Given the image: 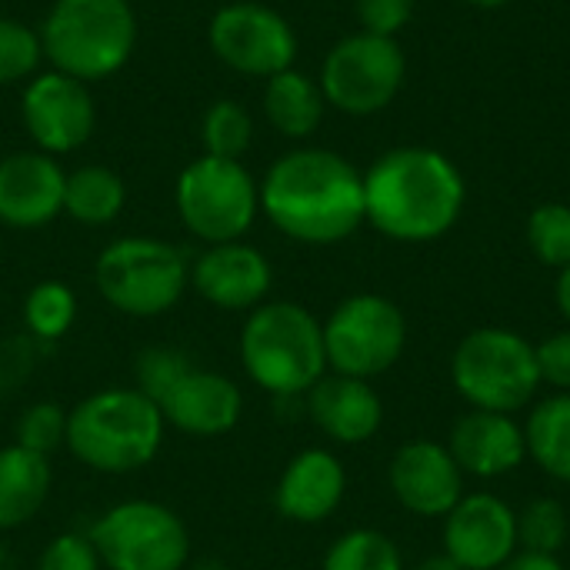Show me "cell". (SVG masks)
Segmentation results:
<instances>
[{
    "label": "cell",
    "instance_id": "6da1fadb",
    "mask_svg": "<svg viewBox=\"0 0 570 570\" xmlns=\"http://www.w3.org/2000/svg\"><path fill=\"white\" fill-rule=\"evenodd\" d=\"M261 210L291 240L331 247L364 220V174L341 154L301 147L277 157L261 180Z\"/></svg>",
    "mask_w": 570,
    "mask_h": 570
},
{
    "label": "cell",
    "instance_id": "7a4b0ae2",
    "mask_svg": "<svg viewBox=\"0 0 570 570\" xmlns=\"http://www.w3.org/2000/svg\"><path fill=\"white\" fill-rule=\"evenodd\" d=\"M468 184L458 164L431 147L381 154L364 174V220L397 244H431L464 214Z\"/></svg>",
    "mask_w": 570,
    "mask_h": 570
},
{
    "label": "cell",
    "instance_id": "3957f363",
    "mask_svg": "<svg viewBox=\"0 0 570 570\" xmlns=\"http://www.w3.org/2000/svg\"><path fill=\"white\" fill-rule=\"evenodd\" d=\"M167 421L137 387H104L67 411V451L97 474H134L164 448Z\"/></svg>",
    "mask_w": 570,
    "mask_h": 570
},
{
    "label": "cell",
    "instance_id": "277c9868",
    "mask_svg": "<svg viewBox=\"0 0 570 570\" xmlns=\"http://www.w3.org/2000/svg\"><path fill=\"white\" fill-rule=\"evenodd\" d=\"M237 351L244 374L277 401L304 397L327 374L324 327L297 301H264L254 307Z\"/></svg>",
    "mask_w": 570,
    "mask_h": 570
},
{
    "label": "cell",
    "instance_id": "5b68a950",
    "mask_svg": "<svg viewBox=\"0 0 570 570\" xmlns=\"http://www.w3.org/2000/svg\"><path fill=\"white\" fill-rule=\"evenodd\" d=\"M43 57L53 70L83 83L114 77L137 47L130 0H53L40 27Z\"/></svg>",
    "mask_w": 570,
    "mask_h": 570
},
{
    "label": "cell",
    "instance_id": "8992f818",
    "mask_svg": "<svg viewBox=\"0 0 570 570\" xmlns=\"http://www.w3.org/2000/svg\"><path fill=\"white\" fill-rule=\"evenodd\" d=\"M451 384L471 411L518 414L541 391L538 351L511 327H474L451 354Z\"/></svg>",
    "mask_w": 570,
    "mask_h": 570
},
{
    "label": "cell",
    "instance_id": "52a82bcc",
    "mask_svg": "<svg viewBox=\"0 0 570 570\" xmlns=\"http://www.w3.org/2000/svg\"><path fill=\"white\" fill-rule=\"evenodd\" d=\"M97 294L127 317H160L174 311L190 284L187 257L157 237H117L94 264Z\"/></svg>",
    "mask_w": 570,
    "mask_h": 570
},
{
    "label": "cell",
    "instance_id": "ba28073f",
    "mask_svg": "<svg viewBox=\"0 0 570 570\" xmlns=\"http://www.w3.org/2000/svg\"><path fill=\"white\" fill-rule=\"evenodd\" d=\"M174 207L180 224L207 247L240 240L261 214V184L240 160L204 154L180 170Z\"/></svg>",
    "mask_w": 570,
    "mask_h": 570
},
{
    "label": "cell",
    "instance_id": "9c48e42d",
    "mask_svg": "<svg viewBox=\"0 0 570 570\" xmlns=\"http://www.w3.org/2000/svg\"><path fill=\"white\" fill-rule=\"evenodd\" d=\"M104 570H187L190 531L184 518L147 498L120 501L90 524Z\"/></svg>",
    "mask_w": 570,
    "mask_h": 570
},
{
    "label": "cell",
    "instance_id": "30bf717a",
    "mask_svg": "<svg viewBox=\"0 0 570 570\" xmlns=\"http://www.w3.org/2000/svg\"><path fill=\"white\" fill-rule=\"evenodd\" d=\"M324 327L327 371L374 381L397 367L407 351V317L384 294H351L344 297Z\"/></svg>",
    "mask_w": 570,
    "mask_h": 570
},
{
    "label": "cell",
    "instance_id": "8fae6325",
    "mask_svg": "<svg viewBox=\"0 0 570 570\" xmlns=\"http://www.w3.org/2000/svg\"><path fill=\"white\" fill-rule=\"evenodd\" d=\"M407 60L394 37L377 33H351L337 40L321 67L324 100L341 114L371 117L384 110L404 87Z\"/></svg>",
    "mask_w": 570,
    "mask_h": 570
},
{
    "label": "cell",
    "instance_id": "7c38bea8",
    "mask_svg": "<svg viewBox=\"0 0 570 570\" xmlns=\"http://www.w3.org/2000/svg\"><path fill=\"white\" fill-rule=\"evenodd\" d=\"M207 43L220 63L247 77H274L294 67L297 33L284 13L257 0H237L210 17Z\"/></svg>",
    "mask_w": 570,
    "mask_h": 570
},
{
    "label": "cell",
    "instance_id": "4fadbf2b",
    "mask_svg": "<svg viewBox=\"0 0 570 570\" xmlns=\"http://www.w3.org/2000/svg\"><path fill=\"white\" fill-rule=\"evenodd\" d=\"M20 117L37 150L50 157L83 147L97 124V110L87 83L60 70L37 73L27 83L20 100Z\"/></svg>",
    "mask_w": 570,
    "mask_h": 570
},
{
    "label": "cell",
    "instance_id": "5bb4252c",
    "mask_svg": "<svg viewBox=\"0 0 570 570\" xmlns=\"http://www.w3.org/2000/svg\"><path fill=\"white\" fill-rule=\"evenodd\" d=\"M444 554L464 570H498L521 551L518 511L488 491L464 494L444 518Z\"/></svg>",
    "mask_w": 570,
    "mask_h": 570
},
{
    "label": "cell",
    "instance_id": "9a60e30c",
    "mask_svg": "<svg viewBox=\"0 0 570 570\" xmlns=\"http://www.w3.org/2000/svg\"><path fill=\"white\" fill-rule=\"evenodd\" d=\"M387 488L394 501L414 518H448L464 498V471L448 444L414 438L401 444L387 464Z\"/></svg>",
    "mask_w": 570,
    "mask_h": 570
},
{
    "label": "cell",
    "instance_id": "2e32d148",
    "mask_svg": "<svg viewBox=\"0 0 570 570\" xmlns=\"http://www.w3.org/2000/svg\"><path fill=\"white\" fill-rule=\"evenodd\" d=\"M274 284L271 261L244 240L210 244L190 264V287L217 311H254Z\"/></svg>",
    "mask_w": 570,
    "mask_h": 570
},
{
    "label": "cell",
    "instance_id": "e0dca14e",
    "mask_svg": "<svg viewBox=\"0 0 570 570\" xmlns=\"http://www.w3.org/2000/svg\"><path fill=\"white\" fill-rule=\"evenodd\" d=\"M164 421L187 438H220L240 424L244 394L234 377L190 364L187 374L157 401Z\"/></svg>",
    "mask_w": 570,
    "mask_h": 570
},
{
    "label": "cell",
    "instance_id": "ac0fdd59",
    "mask_svg": "<svg viewBox=\"0 0 570 570\" xmlns=\"http://www.w3.org/2000/svg\"><path fill=\"white\" fill-rule=\"evenodd\" d=\"M63 167L43 150H17L0 160V224L17 230L47 227L63 214Z\"/></svg>",
    "mask_w": 570,
    "mask_h": 570
},
{
    "label": "cell",
    "instance_id": "d6986e66",
    "mask_svg": "<svg viewBox=\"0 0 570 570\" xmlns=\"http://www.w3.org/2000/svg\"><path fill=\"white\" fill-rule=\"evenodd\" d=\"M448 451L464 478L498 481L504 474H514L528 461L524 424H518L514 414L468 411L454 421Z\"/></svg>",
    "mask_w": 570,
    "mask_h": 570
},
{
    "label": "cell",
    "instance_id": "ffe728a7",
    "mask_svg": "<svg viewBox=\"0 0 570 570\" xmlns=\"http://www.w3.org/2000/svg\"><path fill=\"white\" fill-rule=\"evenodd\" d=\"M347 494V471L327 448L297 451L274 488V508L291 524H324Z\"/></svg>",
    "mask_w": 570,
    "mask_h": 570
},
{
    "label": "cell",
    "instance_id": "44dd1931",
    "mask_svg": "<svg viewBox=\"0 0 570 570\" xmlns=\"http://www.w3.org/2000/svg\"><path fill=\"white\" fill-rule=\"evenodd\" d=\"M304 401L314 428L334 444H367L384 428V401L371 381L327 371Z\"/></svg>",
    "mask_w": 570,
    "mask_h": 570
},
{
    "label": "cell",
    "instance_id": "7402d4cb",
    "mask_svg": "<svg viewBox=\"0 0 570 570\" xmlns=\"http://www.w3.org/2000/svg\"><path fill=\"white\" fill-rule=\"evenodd\" d=\"M50 488V458L33 454L20 444L0 448V531H17L30 524L47 504Z\"/></svg>",
    "mask_w": 570,
    "mask_h": 570
},
{
    "label": "cell",
    "instance_id": "603a6c76",
    "mask_svg": "<svg viewBox=\"0 0 570 570\" xmlns=\"http://www.w3.org/2000/svg\"><path fill=\"white\" fill-rule=\"evenodd\" d=\"M324 90L317 80H311L307 73L287 67L274 77H267L264 87V114L271 120V127L284 137L304 140L311 137L321 120H324Z\"/></svg>",
    "mask_w": 570,
    "mask_h": 570
},
{
    "label": "cell",
    "instance_id": "cb8c5ba5",
    "mask_svg": "<svg viewBox=\"0 0 570 570\" xmlns=\"http://www.w3.org/2000/svg\"><path fill=\"white\" fill-rule=\"evenodd\" d=\"M528 458L558 484H570V394L538 401L524 421Z\"/></svg>",
    "mask_w": 570,
    "mask_h": 570
},
{
    "label": "cell",
    "instance_id": "d4e9b609",
    "mask_svg": "<svg viewBox=\"0 0 570 570\" xmlns=\"http://www.w3.org/2000/svg\"><path fill=\"white\" fill-rule=\"evenodd\" d=\"M127 204V187L117 170L90 164L63 180V214L83 227H104L120 217Z\"/></svg>",
    "mask_w": 570,
    "mask_h": 570
},
{
    "label": "cell",
    "instance_id": "484cf974",
    "mask_svg": "<svg viewBox=\"0 0 570 570\" xmlns=\"http://www.w3.org/2000/svg\"><path fill=\"white\" fill-rule=\"evenodd\" d=\"M77 321V294L63 281H40L23 297V334L37 344H57Z\"/></svg>",
    "mask_w": 570,
    "mask_h": 570
},
{
    "label": "cell",
    "instance_id": "4316f807",
    "mask_svg": "<svg viewBox=\"0 0 570 570\" xmlns=\"http://www.w3.org/2000/svg\"><path fill=\"white\" fill-rule=\"evenodd\" d=\"M321 570H404V554L391 534L377 528H354L327 548Z\"/></svg>",
    "mask_w": 570,
    "mask_h": 570
},
{
    "label": "cell",
    "instance_id": "83f0119b",
    "mask_svg": "<svg viewBox=\"0 0 570 570\" xmlns=\"http://www.w3.org/2000/svg\"><path fill=\"white\" fill-rule=\"evenodd\" d=\"M254 140V120L237 100H217L207 107L200 120V144L210 157H230L240 160V154Z\"/></svg>",
    "mask_w": 570,
    "mask_h": 570
},
{
    "label": "cell",
    "instance_id": "f1b7e54d",
    "mask_svg": "<svg viewBox=\"0 0 570 570\" xmlns=\"http://www.w3.org/2000/svg\"><path fill=\"white\" fill-rule=\"evenodd\" d=\"M528 247L531 254L554 271L570 264V207L561 200L538 204L528 217Z\"/></svg>",
    "mask_w": 570,
    "mask_h": 570
},
{
    "label": "cell",
    "instance_id": "f546056e",
    "mask_svg": "<svg viewBox=\"0 0 570 570\" xmlns=\"http://www.w3.org/2000/svg\"><path fill=\"white\" fill-rule=\"evenodd\" d=\"M568 508L558 498H534L518 514V541H521V551L561 554V548L568 544Z\"/></svg>",
    "mask_w": 570,
    "mask_h": 570
},
{
    "label": "cell",
    "instance_id": "4dcf8cb0",
    "mask_svg": "<svg viewBox=\"0 0 570 570\" xmlns=\"http://www.w3.org/2000/svg\"><path fill=\"white\" fill-rule=\"evenodd\" d=\"M194 364V357L174 344H150L134 357V377H137V391L147 394L154 404L187 374V367Z\"/></svg>",
    "mask_w": 570,
    "mask_h": 570
},
{
    "label": "cell",
    "instance_id": "1f68e13d",
    "mask_svg": "<svg viewBox=\"0 0 570 570\" xmlns=\"http://www.w3.org/2000/svg\"><path fill=\"white\" fill-rule=\"evenodd\" d=\"M13 438V444L50 458L60 448H67V411L53 401H37L27 411H20Z\"/></svg>",
    "mask_w": 570,
    "mask_h": 570
},
{
    "label": "cell",
    "instance_id": "d6a6232c",
    "mask_svg": "<svg viewBox=\"0 0 570 570\" xmlns=\"http://www.w3.org/2000/svg\"><path fill=\"white\" fill-rule=\"evenodd\" d=\"M43 60L40 33L13 17H0V83H17Z\"/></svg>",
    "mask_w": 570,
    "mask_h": 570
},
{
    "label": "cell",
    "instance_id": "836d02e7",
    "mask_svg": "<svg viewBox=\"0 0 570 570\" xmlns=\"http://www.w3.org/2000/svg\"><path fill=\"white\" fill-rule=\"evenodd\" d=\"M37 570H104V561L90 541V534L63 531L47 541L37 558Z\"/></svg>",
    "mask_w": 570,
    "mask_h": 570
},
{
    "label": "cell",
    "instance_id": "e575fe53",
    "mask_svg": "<svg viewBox=\"0 0 570 570\" xmlns=\"http://www.w3.org/2000/svg\"><path fill=\"white\" fill-rule=\"evenodd\" d=\"M37 367V341L30 334H13L0 341V397L17 394Z\"/></svg>",
    "mask_w": 570,
    "mask_h": 570
},
{
    "label": "cell",
    "instance_id": "d590c367",
    "mask_svg": "<svg viewBox=\"0 0 570 570\" xmlns=\"http://www.w3.org/2000/svg\"><path fill=\"white\" fill-rule=\"evenodd\" d=\"M534 351H538L541 384L554 387L558 394H570V327L544 337L541 344H534Z\"/></svg>",
    "mask_w": 570,
    "mask_h": 570
},
{
    "label": "cell",
    "instance_id": "8d00e7d4",
    "mask_svg": "<svg viewBox=\"0 0 570 570\" xmlns=\"http://www.w3.org/2000/svg\"><path fill=\"white\" fill-rule=\"evenodd\" d=\"M414 13V0H357V20L364 33L397 37Z\"/></svg>",
    "mask_w": 570,
    "mask_h": 570
},
{
    "label": "cell",
    "instance_id": "74e56055",
    "mask_svg": "<svg viewBox=\"0 0 570 570\" xmlns=\"http://www.w3.org/2000/svg\"><path fill=\"white\" fill-rule=\"evenodd\" d=\"M498 570H568L558 554H538V551H518L511 561H504Z\"/></svg>",
    "mask_w": 570,
    "mask_h": 570
},
{
    "label": "cell",
    "instance_id": "f35d334b",
    "mask_svg": "<svg viewBox=\"0 0 570 570\" xmlns=\"http://www.w3.org/2000/svg\"><path fill=\"white\" fill-rule=\"evenodd\" d=\"M554 301H558V311L564 317V324L570 327V264L564 271H558V284H554Z\"/></svg>",
    "mask_w": 570,
    "mask_h": 570
},
{
    "label": "cell",
    "instance_id": "ab89813d",
    "mask_svg": "<svg viewBox=\"0 0 570 570\" xmlns=\"http://www.w3.org/2000/svg\"><path fill=\"white\" fill-rule=\"evenodd\" d=\"M414 570H464V568H461L454 558H448V554L441 551V554H431V558H424V561H421V564H417Z\"/></svg>",
    "mask_w": 570,
    "mask_h": 570
},
{
    "label": "cell",
    "instance_id": "60d3db41",
    "mask_svg": "<svg viewBox=\"0 0 570 570\" xmlns=\"http://www.w3.org/2000/svg\"><path fill=\"white\" fill-rule=\"evenodd\" d=\"M468 3H474V7H484V10H498V7H508L511 0H468Z\"/></svg>",
    "mask_w": 570,
    "mask_h": 570
},
{
    "label": "cell",
    "instance_id": "b9f144b4",
    "mask_svg": "<svg viewBox=\"0 0 570 570\" xmlns=\"http://www.w3.org/2000/svg\"><path fill=\"white\" fill-rule=\"evenodd\" d=\"M194 570H227V568H224L220 561H200Z\"/></svg>",
    "mask_w": 570,
    "mask_h": 570
}]
</instances>
